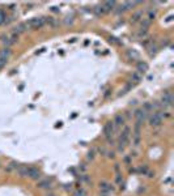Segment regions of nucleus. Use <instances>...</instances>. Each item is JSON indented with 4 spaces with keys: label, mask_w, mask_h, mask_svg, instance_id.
<instances>
[{
    "label": "nucleus",
    "mask_w": 174,
    "mask_h": 196,
    "mask_svg": "<svg viewBox=\"0 0 174 196\" xmlns=\"http://www.w3.org/2000/svg\"><path fill=\"white\" fill-rule=\"evenodd\" d=\"M148 171V165H141V166H139V169H137V172H140V174L145 175V172Z\"/></svg>",
    "instance_id": "obj_27"
},
{
    "label": "nucleus",
    "mask_w": 174,
    "mask_h": 196,
    "mask_svg": "<svg viewBox=\"0 0 174 196\" xmlns=\"http://www.w3.org/2000/svg\"><path fill=\"white\" fill-rule=\"evenodd\" d=\"M9 56H11V48H8V47H4V48L0 51V63H1V64H4V63L8 60Z\"/></svg>",
    "instance_id": "obj_9"
},
{
    "label": "nucleus",
    "mask_w": 174,
    "mask_h": 196,
    "mask_svg": "<svg viewBox=\"0 0 174 196\" xmlns=\"http://www.w3.org/2000/svg\"><path fill=\"white\" fill-rule=\"evenodd\" d=\"M147 114H148V112L145 111V110H143V109H137L136 111H135V119L144 122V119L147 118Z\"/></svg>",
    "instance_id": "obj_15"
},
{
    "label": "nucleus",
    "mask_w": 174,
    "mask_h": 196,
    "mask_svg": "<svg viewBox=\"0 0 174 196\" xmlns=\"http://www.w3.org/2000/svg\"><path fill=\"white\" fill-rule=\"evenodd\" d=\"M103 9H105V12H107V10H113L114 7H115V1H106L102 4Z\"/></svg>",
    "instance_id": "obj_20"
},
{
    "label": "nucleus",
    "mask_w": 174,
    "mask_h": 196,
    "mask_svg": "<svg viewBox=\"0 0 174 196\" xmlns=\"http://www.w3.org/2000/svg\"><path fill=\"white\" fill-rule=\"evenodd\" d=\"M132 88H134V82H131V81H130V82H127L126 85H124L123 90H122V94H126V93H128V91L131 90Z\"/></svg>",
    "instance_id": "obj_24"
},
{
    "label": "nucleus",
    "mask_w": 174,
    "mask_h": 196,
    "mask_svg": "<svg viewBox=\"0 0 174 196\" xmlns=\"http://www.w3.org/2000/svg\"><path fill=\"white\" fill-rule=\"evenodd\" d=\"M114 170H115L116 172H121V163H115V165H114Z\"/></svg>",
    "instance_id": "obj_35"
},
{
    "label": "nucleus",
    "mask_w": 174,
    "mask_h": 196,
    "mask_svg": "<svg viewBox=\"0 0 174 196\" xmlns=\"http://www.w3.org/2000/svg\"><path fill=\"white\" fill-rule=\"evenodd\" d=\"M162 122H164V119L160 115V110H158V111H153L152 114L148 116V123H149V125L153 128L160 127V125L162 124Z\"/></svg>",
    "instance_id": "obj_2"
},
{
    "label": "nucleus",
    "mask_w": 174,
    "mask_h": 196,
    "mask_svg": "<svg viewBox=\"0 0 174 196\" xmlns=\"http://www.w3.org/2000/svg\"><path fill=\"white\" fill-rule=\"evenodd\" d=\"M41 171L37 169V167H34V166H29V172H28V177L30 178V179H33V180H38V179H41Z\"/></svg>",
    "instance_id": "obj_8"
},
{
    "label": "nucleus",
    "mask_w": 174,
    "mask_h": 196,
    "mask_svg": "<svg viewBox=\"0 0 174 196\" xmlns=\"http://www.w3.org/2000/svg\"><path fill=\"white\" fill-rule=\"evenodd\" d=\"M173 102H174V97H173V94H171V91L170 90H165L164 91V94H162V97H161V102H160L161 106L169 109V107H171L174 105Z\"/></svg>",
    "instance_id": "obj_3"
},
{
    "label": "nucleus",
    "mask_w": 174,
    "mask_h": 196,
    "mask_svg": "<svg viewBox=\"0 0 174 196\" xmlns=\"http://www.w3.org/2000/svg\"><path fill=\"white\" fill-rule=\"evenodd\" d=\"M136 67H137L136 72H139V73H144L145 71H148V64L145 62H139Z\"/></svg>",
    "instance_id": "obj_17"
},
{
    "label": "nucleus",
    "mask_w": 174,
    "mask_h": 196,
    "mask_svg": "<svg viewBox=\"0 0 174 196\" xmlns=\"http://www.w3.org/2000/svg\"><path fill=\"white\" fill-rule=\"evenodd\" d=\"M143 15H144V10L143 9H140V10H136V12L132 15V17H131V24H139L140 21L143 20Z\"/></svg>",
    "instance_id": "obj_11"
},
{
    "label": "nucleus",
    "mask_w": 174,
    "mask_h": 196,
    "mask_svg": "<svg viewBox=\"0 0 174 196\" xmlns=\"http://www.w3.org/2000/svg\"><path fill=\"white\" fill-rule=\"evenodd\" d=\"M16 171H17V174H19L20 178H26L28 172H29V166H26V165H20L19 169H17Z\"/></svg>",
    "instance_id": "obj_12"
},
{
    "label": "nucleus",
    "mask_w": 174,
    "mask_h": 196,
    "mask_svg": "<svg viewBox=\"0 0 174 196\" xmlns=\"http://www.w3.org/2000/svg\"><path fill=\"white\" fill-rule=\"evenodd\" d=\"M19 166H20V163H19V162H16V161H12L11 163H9L8 166L6 167V171L11 172V171H13V170H17V169H19Z\"/></svg>",
    "instance_id": "obj_18"
},
{
    "label": "nucleus",
    "mask_w": 174,
    "mask_h": 196,
    "mask_svg": "<svg viewBox=\"0 0 174 196\" xmlns=\"http://www.w3.org/2000/svg\"><path fill=\"white\" fill-rule=\"evenodd\" d=\"M143 110H145V111H152V105H150V102H145L144 106H143Z\"/></svg>",
    "instance_id": "obj_31"
},
{
    "label": "nucleus",
    "mask_w": 174,
    "mask_h": 196,
    "mask_svg": "<svg viewBox=\"0 0 174 196\" xmlns=\"http://www.w3.org/2000/svg\"><path fill=\"white\" fill-rule=\"evenodd\" d=\"M131 133H132L131 127H130V125H123V130H122L121 135H119V139H118V150L119 152L124 150L126 145L128 144V141H130Z\"/></svg>",
    "instance_id": "obj_1"
},
{
    "label": "nucleus",
    "mask_w": 174,
    "mask_h": 196,
    "mask_svg": "<svg viewBox=\"0 0 174 196\" xmlns=\"http://www.w3.org/2000/svg\"><path fill=\"white\" fill-rule=\"evenodd\" d=\"M127 55H128L132 60H135V59H137V57H139V54H137V52H135V51H128V52H127Z\"/></svg>",
    "instance_id": "obj_30"
},
{
    "label": "nucleus",
    "mask_w": 174,
    "mask_h": 196,
    "mask_svg": "<svg viewBox=\"0 0 174 196\" xmlns=\"http://www.w3.org/2000/svg\"><path fill=\"white\" fill-rule=\"evenodd\" d=\"M156 15H157V10H156V9H150L149 12H148V17H147V20H148V21H150V22H152V21L155 20Z\"/></svg>",
    "instance_id": "obj_23"
},
{
    "label": "nucleus",
    "mask_w": 174,
    "mask_h": 196,
    "mask_svg": "<svg viewBox=\"0 0 174 196\" xmlns=\"http://www.w3.org/2000/svg\"><path fill=\"white\" fill-rule=\"evenodd\" d=\"M29 29V25H28V22H21V24H19V25L16 26V29H15V33L16 34H21V33H25V31Z\"/></svg>",
    "instance_id": "obj_14"
},
{
    "label": "nucleus",
    "mask_w": 174,
    "mask_h": 196,
    "mask_svg": "<svg viewBox=\"0 0 174 196\" xmlns=\"http://www.w3.org/2000/svg\"><path fill=\"white\" fill-rule=\"evenodd\" d=\"M105 154L109 157V158H114V157H115V152H109V150H106Z\"/></svg>",
    "instance_id": "obj_33"
},
{
    "label": "nucleus",
    "mask_w": 174,
    "mask_h": 196,
    "mask_svg": "<svg viewBox=\"0 0 174 196\" xmlns=\"http://www.w3.org/2000/svg\"><path fill=\"white\" fill-rule=\"evenodd\" d=\"M149 26H150V21H148L147 18H143V20L140 21V29H141V30H147L148 31Z\"/></svg>",
    "instance_id": "obj_19"
},
{
    "label": "nucleus",
    "mask_w": 174,
    "mask_h": 196,
    "mask_svg": "<svg viewBox=\"0 0 174 196\" xmlns=\"http://www.w3.org/2000/svg\"><path fill=\"white\" fill-rule=\"evenodd\" d=\"M141 80H143L141 73H139V72H134V73H132V76H131V82H132V81H134V82H140Z\"/></svg>",
    "instance_id": "obj_21"
},
{
    "label": "nucleus",
    "mask_w": 174,
    "mask_h": 196,
    "mask_svg": "<svg viewBox=\"0 0 174 196\" xmlns=\"http://www.w3.org/2000/svg\"><path fill=\"white\" fill-rule=\"evenodd\" d=\"M147 33H148L147 30H141V29H139V31L136 33V37L139 39H143V38H145V37H147Z\"/></svg>",
    "instance_id": "obj_26"
},
{
    "label": "nucleus",
    "mask_w": 174,
    "mask_h": 196,
    "mask_svg": "<svg viewBox=\"0 0 174 196\" xmlns=\"http://www.w3.org/2000/svg\"><path fill=\"white\" fill-rule=\"evenodd\" d=\"M124 123H126V116L123 114H116L114 116V120H113V124L115 128H119V127H123Z\"/></svg>",
    "instance_id": "obj_7"
},
{
    "label": "nucleus",
    "mask_w": 174,
    "mask_h": 196,
    "mask_svg": "<svg viewBox=\"0 0 174 196\" xmlns=\"http://www.w3.org/2000/svg\"><path fill=\"white\" fill-rule=\"evenodd\" d=\"M45 25L51 29H56L59 26V21L55 17H45Z\"/></svg>",
    "instance_id": "obj_10"
},
{
    "label": "nucleus",
    "mask_w": 174,
    "mask_h": 196,
    "mask_svg": "<svg viewBox=\"0 0 174 196\" xmlns=\"http://www.w3.org/2000/svg\"><path fill=\"white\" fill-rule=\"evenodd\" d=\"M115 183L119 186V188H123V177H122V174L121 172H116V175H115Z\"/></svg>",
    "instance_id": "obj_22"
},
{
    "label": "nucleus",
    "mask_w": 174,
    "mask_h": 196,
    "mask_svg": "<svg viewBox=\"0 0 174 196\" xmlns=\"http://www.w3.org/2000/svg\"><path fill=\"white\" fill-rule=\"evenodd\" d=\"M94 157H96V152L93 150V149H90V150L88 152V154H87V159H88V161H93V159H94Z\"/></svg>",
    "instance_id": "obj_28"
},
{
    "label": "nucleus",
    "mask_w": 174,
    "mask_h": 196,
    "mask_svg": "<svg viewBox=\"0 0 174 196\" xmlns=\"http://www.w3.org/2000/svg\"><path fill=\"white\" fill-rule=\"evenodd\" d=\"M100 192H106L110 195L111 192H114V187L111 183L106 182V180H102V182H100Z\"/></svg>",
    "instance_id": "obj_6"
},
{
    "label": "nucleus",
    "mask_w": 174,
    "mask_h": 196,
    "mask_svg": "<svg viewBox=\"0 0 174 196\" xmlns=\"http://www.w3.org/2000/svg\"><path fill=\"white\" fill-rule=\"evenodd\" d=\"M30 29L33 30H38V29H42L45 26V17H34L28 22Z\"/></svg>",
    "instance_id": "obj_4"
},
{
    "label": "nucleus",
    "mask_w": 174,
    "mask_h": 196,
    "mask_svg": "<svg viewBox=\"0 0 174 196\" xmlns=\"http://www.w3.org/2000/svg\"><path fill=\"white\" fill-rule=\"evenodd\" d=\"M3 24H7V16L3 10L0 9V25H3Z\"/></svg>",
    "instance_id": "obj_29"
},
{
    "label": "nucleus",
    "mask_w": 174,
    "mask_h": 196,
    "mask_svg": "<svg viewBox=\"0 0 174 196\" xmlns=\"http://www.w3.org/2000/svg\"><path fill=\"white\" fill-rule=\"evenodd\" d=\"M145 175H147L148 178H153V177H155V171H150V170H148V171L145 172Z\"/></svg>",
    "instance_id": "obj_34"
},
{
    "label": "nucleus",
    "mask_w": 174,
    "mask_h": 196,
    "mask_svg": "<svg viewBox=\"0 0 174 196\" xmlns=\"http://www.w3.org/2000/svg\"><path fill=\"white\" fill-rule=\"evenodd\" d=\"M46 196H56V195H55V193H47Z\"/></svg>",
    "instance_id": "obj_36"
},
{
    "label": "nucleus",
    "mask_w": 174,
    "mask_h": 196,
    "mask_svg": "<svg viewBox=\"0 0 174 196\" xmlns=\"http://www.w3.org/2000/svg\"><path fill=\"white\" fill-rule=\"evenodd\" d=\"M51 186H53L51 179H42V180L38 182L37 187L38 188H43V190H49V188H51Z\"/></svg>",
    "instance_id": "obj_13"
},
{
    "label": "nucleus",
    "mask_w": 174,
    "mask_h": 196,
    "mask_svg": "<svg viewBox=\"0 0 174 196\" xmlns=\"http://www.w3.org/2000/svg\"><path fill=\"white\" fill-rule=\"evenodd\" d=\"M123 161H124V163H126V165H131L132 157H131V156H126V157H124V159H123Z\"/></svg>",
    "instance_id": "obj_32"
},
{
    "label": "nucleus",
    "mask_w": 174,
    "mask_h": 196,
    "mask_svg": "<svg viewBox=\"0 0 174 196\" xmlns=\"http://www.w3.org/2000/svg\"><path fill=\"white\" fill-rule=\"evenodd\" d=\"M75 196H88V192L85 188H79V190H76V192H75Z\"/></svg>",
    "instance_id": "obj_25"
},
{
    "label": "nucleus",
    "mask_w": 174,
    "mask_h": 196,
    "mask_svg": "<svg viewBox=\"0 0 174 196\" xmlns=\"http://www.w3.org/2000/svg\"><path fill=\"white\" fill-rule=\"evenodd\" d=\"M147 48H148V54H149V56H150V57L155 56V55L157 54V51H158L157 44H155V43H150L149 46L147 47Z\"/></svg>",
    "instance_id": "obj_16"
},
{
    "label": "nucleus",
    "mask_w": 174,
    "mask_h": 196,
    "mask_svg": "<svg viewBox=\"0 0 174 196\" xmlns=\"http://www.w3.org/2000/svg\"><path fill=\"white\" fill-rule=\"evenodd\" d=\"M114 130H115V127H114L113 122H107L105 125H103V135H105V139L107 137H113L114 135Z\"/></svg>",
    "instance_id": "obj_5"
}]
</instances>
